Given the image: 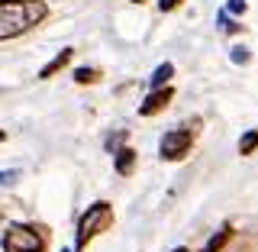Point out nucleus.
<instances>
[{"label":"nucleus","instance_id":"nucleus-1","mask_svg":"<svg viewBox=\"0 0 258 252\" xmlns=\"http://www.w3.org/2000/svg\"><path fill=\"white\" fill-rule=\"evenodd\" d=\"M42 0H0V39H16L45 20Z\"/></svg>","mask_w":258,"mask_h":252},{"label":"nucleus","instance_id":"nucleus-2","mask_svg":"<svg viewBox=\"0 0 258 252\" xmlns=\"http://www.w3.org/2000/svg\"><path fill=\"white\" fill-rule=\"evenodd\" d=\"M113 226V204L107 200H94L91 207L84 210V217L78 220V233H75V252H84L87 242L94 236H100L103 230Z\"/></svg>","mask_w":258,"mask_h":252},{"label":"nucleus","instance_id":"nucleus-3","mask_svg":"<svg viewBox=\"0 0 258 252\" xmlns=\"http://www.w3.org/2000/svg\"><path fill=\"white\" fill-rule=\"evenodd\" d=\"M4 252H45L48 249V233L32 223H10L0 239Z\"/></svg>","mask_w":258,"mask_h":252},{"label":"nucleus","instance_id":"nucleus-4","mask_svg":"<svg viewBox=\"0 0 258 252\" xmlns=\"http://www.w3.org/2000/svg\"><path fill=\"white\" fill-rule=\"evenodd\" d=\"M197 133H200V117H194L190 123H181V126L168 129V133L161 136V142H158V156L165 162H181L190 152Z\"/></svg>","mask_w":258,"mask_h":252},{"label":"nucleus","instance_id":"nucleus-5","mask_svg":"<svg viewBox=\"0 0 258 252\" xmlns=\"http://www.w3.org/2000/svg\"><path fill=\"white\" fill-rule=\"evenodd\" d=\"M171 100H174V87H168V84L165 87H155V91L139 104V117H155V113H161Z\"/></svg>","mask_w":258,"mask_h":252},{"label":"nucleus","instance_id":"nucleus-6","mask_svg":"<svg viewBox=\"0 0 258 252\" xmlns=\"http://www.w3.org/2000/svg\"><path fill=\"white\" fill-rule=\"evenodd\" d=\"M232 233H236V230H232V226H229V223H226V226H223V230H216V233H213V236H210V239H207V246H204V249H200V252H223L226 246H229V239H232Z\"/></svg>","mask_w":258,"mask_h":252},{"label":"nucleus","instance_id":"nucleus-7","mask_svg":"<svg viewBox=\"0 0 258 252\" xmlns=\"http://www.w3.org/2000/svg\"><path fill=\"white\" fill-rule=\"evenodd\" d=\"M71 55H75V52H71V48H61V52L55 55V59L48 62V65H45L42 71H39V78H42V81H48V78H55V75H58V71L64 68V65L71 62Z\"/></svg>","mask_w":258,"mask_h":252},{"label":"nucleus","instance_id":"nucleus-8","mask_svg":"<svg viewBox=\"0 0 258 252\" xmlns=\"http://www.w3.org/2000/svg\"><path fill=\"white\" fill-rule=\"evenodd\" d=\"M113 165H116V175L129 178V175H133V165H136V152L129 149V145H126V149H119V152H116V162H113Z\"/></svg>","mask_w":258,"mask_h":252},{"label":"nucleus","instance_id":"nucleus-9","mask_svg":"<svg viewBox=\"0 0 258 252\" xmlns=\"http://www.w3.org/2000/svg\"><path fill=\"white\" fill-rule=\"evenodd\" d=\"M171 75H174V65H171V62L158 65V68H155V75H152V87H165L168 81H171Z\"/></svg>","mask_w":258,"mask_h":252},{"label":"nucleus","instance_id":"nucleus-10","mask_svg":"<svg viewBox=\"0 0 258 252\" xmlns=\"http://www.w3.org/2000/svg\"><path fill=\"white\" fill-rule=\"evenodd\" d=\"M239 152H242V156H252V152H258V129H248V133H242Z\"/></svg>","mask_w":258,"mask_h":252},{"label":"nucleus","instance_id":"nucleus-11","mask_svg":"<svg viewBox=\"0 0 258 252\" xmlns=\"http://www.w3.org/2000/svg\"><path fill=\"white\" fill-rule=\"evenodd\" d=\"M75 81H78V84H97V81H100V71H97V68H78Z\"/></svg>","mask_w":258,"mask_h":252},{"label":"nucleus","instance_id":"nucleus-12","mask_svg":"<svg viewBox=\"0 0 258 252\" xmlns=\"http://www.w3.org/2000/svg\"><path fill=\"white\" fill-rule=\"evenodd\" d=\"M126 129H119V133H113V136H107V152H113V156H116L119 149H126Z\"/></svg>","mask_w":258,"mask_h":252},{"label":"nucleus","instance_id":"nucleus-13","mask_svg":"<svg viewBox=\"0 0 258 252\" xmlns=\"http://www.w3.org/2000/svg\"><path fill=\"white\" fill-rule=\"evenodd\" d=\"M248 59H252V52H248V48H232V62H236V65H245Z\"/></svg>","mask_w":258,"mask_h":252},{"label":"nucleus","instance_id":"nucleus-14","mask_svg":"<svg viewBox=\"0 0 258 252\" xmlns=\"http://www.w3.org/2000/svg\"><path fill=\"white\" fill-rule=\"evenodd\" d=\"M245 0H229V4H226V10H229V13H245Z\"/></svg>","mask_w":258,"mask_h":252},{"label":"nucleus","instance_id":"nucleus-15","mask_svg":"<svg viewBox=\"0 0 258 252\" xmlns=\"http://www.w3.org/2000/svg\"><path fill=\"white\" fill-rule=\"evenodd\" d=\"M181 4H184V0H161L158 7H161V13H171V10H177Z\"/></svg>","mask_w":258,"mask_h":252},{"label":"nucleus","instance_id":"nucleus-16","mask_svg":"<svg viewBox=\"0 0 258 252\" xmlns=\"http://www.w3.org/2000/svg\"><path fill=\"white\" fill-rule=\"evenodd\" d=\"M13 178H16L13 172H0V184H10V181H13Z\"/></svg>","mask_w":258,"mask_h":252},{"label":"nucleus","instance_id":"nucleus-17","mask_svg":"<svg viewBox=\"0 0 258 252\" xmlns=\"http://www.w3.org/2000/svg\"><path fill=\"white\" fill-rule=\"evenodd\" d=\"M174 252H187V249H184V246H177V249H174Z\"/></svg>","mask_w":258,"mask_h":252},{"label":"nucleus","instance_id":"nucleus-18","mask_svg":"<svg viewBox=\"0 0 258 252\" xmlns=\"http://www.w3.org/2000/svg\"><path fill=\"white\" fill-rule=\"evenodd\" d=\"M4 139H7V136H4V129H0V142H4Z\"/></svg>","mask_w":258,"mask_h":252},{"label":"nucleus","instance_id":"nucleus-19","mask_svg":"<svg viewBox=\"0 0 258 252\" xmlns=\"http://www.w3.org/2000/svg\"><path fill=\"white\" fill-rule=\"evenodd\" d=\"M133 4H145V0H133Z\"/></svg>","mask_w":258,"mask_h":252},{"label":"nucleus","instance_id":"nucleus-20","mask_svg":"<svg viewBox=\"0 0 258 252\" xmlns=\"http://www.w3.org/2000/svg\"><path fill=\"white\" fill-rule=\"evenodd\" d=\"M61 252H64V249H61Z\"/></svg>","mask_w":258,"mask_h":252}]
</instances>
